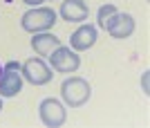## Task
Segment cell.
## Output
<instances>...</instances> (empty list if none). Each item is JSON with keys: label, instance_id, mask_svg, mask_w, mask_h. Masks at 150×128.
<instances>
[{"label": "cell", "instance_id": "6da1fadb", "mask_svg": "<svg viewBox=\"0 0 150 128\" xmlns=\"http://www.w3.org/2000/svg\"><path fill=\"white\" fill-rule=\"evenodd\" d=\"M92 97V85L83 77H67L61 83V99L67 108H81Z\"/></svg>", "mask_w": 150, "mask_h": 128}, {"label": "cell", "instance_id": "7a4b0ae2", "mask_svg": "<svg viewBox=\"0 0 150 128\" xmlns=\"http://www.w3.org/2000/svg\"><path fill=\"white\" fill-rule=\"evenodd\" d=\"M23 29L29 34H38V32H50L52 27L56 25V11L52 7H31L29 11L23 14L20 18Z\"/></svg>", "mask_w": 150, "mask_h": 128}, {"label": "cell", "instance_id": "3957f363", "mask_svg": "<svg viewBox=\"0 0 150 128\" xmlns=\"http://www.w3.org/2000/svg\"><path fill=\"white\" fill-rule=\"evenodd\" d=\"M47 58H50L52 70L58 72V74H74V72L81 68L79 52H74L72 47H65V45H58Z\"/></svg>", "mask_w": 150, "mask_h": 128}, {"label": "cell", "instance_id": "277c9868", "mask_svg": "<svg viewBox=\"0 0 150 128\" xmlns=\"http://www.w3.org/2000/svg\"><path fill=\"white\" fill-rule=\"evenodd\" d=\"M52 68L45 63L43 58H27L25 63H20V74H23V81L31 85H47L52 81Z\"/></svg>", "mask_w": 150, "mask_h": 128}, {"label": "cell", "instance_id": "5b68a950", "mask_svg": "<svg viewBox=\"0 0 150 128\" xmlns=\"http://www.w3.org/2000/svg\"><path fill=\"white\" fill-rule=\"evenodd\" d=\"M23 90V74H20V63L18 61H9L2 68L0 74V97L2 99H11L18 97Z\"/></svg>", "mask_w": 150, "mask_h": 128}, {"label": "cell", "instance_id": "8992f818", "mask_svg": "<svg viewBox=\"0 0 150 128\" xmlns=\"http://www.w3.org/2000/svg\"><path fill=\"white\" fill-rule=\"evenodd\" d=\"M38 115H40V122H43L45 126L58 128L67 119V110H65V103H61L58 99H54V97H47V99H43L40 106H38Z\"/></svg>", "mask_w": 150, "mask_h": 128}, {"label": "cell", "instance_id": "52a82bcc", "mask_svg": "<svg viewBox=\"0 0 150 128\" xmlns=\"http://www.w3.org/2000/svg\"><path fill=\"white\" fill-rule=\"evenodd\" d=\"M103 29H105V32L110 34L112 38H117V41H125V38H130L132 34H134V18H132L130 14L114 11L112 16L105 20Z\"/></svg>", "mask_w": 150, "mask_h": 128}, {"label": "cell", "instance_id": "ba28073f", "mask_svg": "<svg viewBox=\"0 0 150 128\" xmlns=\"http://www.w3.org/2000/svg\"><path fill=\"white\" fill-rule=\"evenodd\" d=\"M96 27L90 25V23H81V27L79 29H74L72 32V36H69V47L74 52H85L90 50V47H94V43H96Z\"/></svg>", "mask_w": 150, "mask_h": 128}, {"label": "cell", "instance_id": "9c48e42d", "mask_svg": "<svg viewBox=\"0 0 150 128\" xmlns=\"http://www.w3.org/2000/svg\"><path fill=\"white\" fill-rule=\"evenodd\" d=\"M58 14L67 23H85L90 16V7L85 0H65L58 9Z\"/></svg>", "mask_w": 150, "mask_h": 128}, {"label": "cell", "instance_id": "30bf717a", "mask_svg": "<svg viewBox=\"0 0 150 128\" xmlns=\"http://www.w3.org/2000/svg\"><path fill=\"white\" fill-rule=\"evenodd\" d=\"M31 50L36 52L38 56H50L52 52L61 45V38L54 36L52 32H38V34H31Z\"/></svg>", "mask_w": 150, "mask_h": 128}, {"label": "cell", "instance_id": "8fae6325", "mask_svg": "<svg viewBox=\"0 0 150 128\" xmlns=\"http://www.w3.org/2000/svg\"><path fill=\"white\" fill-rule=\"evenodd\" d=\"M114 11H119V9H117L114 5H110V2H108V5H103V7H99V11H96V23H99V27H101V29H103L105 20L110 18V16H112Z\"/></svg>", "mask_w": 150, "mask_h": 128}, {"label": "cell", "instance_id": "7c38bea8", "mask_svg": "<svg viewBox=\"0 0 150 128\" xmlns=\"http://www.w3.org/2000/svg\"><path fill=\"white\" fill-rule=\"evenodd\" d=\"M150 72L148 70H146L144 72V74H141V88H144V92H146V95H150Z\"/></svg>", "mask_w": 150, "mask_h": 128}, {"label": "cell", "instance_id": "4fadbf2b", "mask_svg": "<svg viewBox=\"0 0 150 128\" xmlns=\"http://www.w3.org/2000/svg\"><path fill=\"white\" fill-rule=\"evenodd\" d=\"M23 2H25V5H29V7H40L45 0H23Z\"/></svg>", "mask_w": 150, "mask_h": 128}, {"label": "cell", "instance_id": "5bb4252c", "mask_svg": "<svg viewBox=\"0 0 150 128\" xmlns=\"http://www.w3.org/2000/svg\"><path fill=\"white\" fill-rule=\"evenodd\" d=\"M0 110H2V97H0Z\"/></svg>", "mask_w": 150, "mask_h": 128}, {"label": "cell", "instance_id": "9a60e30c", "mask_svg": "<svg viewBox=\"0 0 150 128\" xmlns=\"http://www.w3.org/2000/svg\"><path fill=\"white\" fill-rule=\"evenodd\" d=\"M0 74H2V65H0Z\"/></svg>", "mask_w": 150, "mask_h": 128}]
</instances>
